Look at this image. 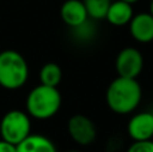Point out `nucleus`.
<instances>
[{"mask_svg": "<svg viewBox=\"0 0 153 152\" xmlns=\"http://www.w3.org/2000/svg\"><path fill=\"white\" fill-rule=\"evenodd\" d=\"M143 88L137 78L117 77L109 83L105 93L106 105L117 115H130L138 108Z\"/></svg>", "mask_w": 153, "mask_h": 152, "instance_id": "f257e3e1", "label": "nucleus"}, {"mask_svg": "<svg viewBox=\"0 0 153 152\" xmlns=\"http://www.w3.org/2000/svg\"><path fill=\"white\" fill-rule=\"evenodd\" d=\"M62 96L58 88L38 85L28 93L26 98V112L36 120H48L59 112Z\"/></svg>", "mask_w": 153, "mask_h": 152, "instance_id": "f03ea898", "label": "nucleus"}, {"mask_svg": "<svg viewBox=\"0 0 153 152\" xmlns=\"http://www.w3.org/2000/svg\"><path fill=\"white\" fill-rule=\"evenodd\" d=\"M28 63L20 53L4 50L0 53V86L7 90H18L28 80Z\"/></svg>", "mask_w": 153, "mask_h": 152, "instance_id": "7ed1b4c3", "label": "nucleus"}, {"mask_svg": "<svg viewBox=\"0 0 153 152\" xmlns=\"http://www.w3.org/2000/svg\"><path fill=\"white\" fill-rule=\"evenodd\" d=\"M31 135V117L27 112L13 109L7 112L0 121V136L3 140L18 145Z\"/></svg>", "mask_w": 153, "mask_h": 152, "instance_id": "20e7f679", "label": "nucleus"}, {"mask_svg": "<svg viewBox=\"0 0 153 152\" xmlns=\"http://www.w3.org/2000/svg\"><path fill=\"white\" fill-rule=\"evenodd\" d=\"M67 132L73 142L86 147L94 143L97 137V127L94 121L85 115H74L67 121Z\"/></svg>", "mask_w": 153, "mask_h": 152, "instance_id": "39448f33", "label": "nucleus"}, {"mask_svg": "<svg viewBox=\"0 0 153 152\" xmlns=\"http://www.w3.org/2000/svg\"><path fill=\"white\" fill-rule=\"evenodd\" d=\"M144 69V57L136 47H125L116 57V70L120 77L137 78Z\"/></svg>", "mask_w": 153, "mask_h": 152, "instance_id": "423d86ee", "label": "nucleus"}, {"mask_svg": "<svg viewBox=\"0 0 153 152\" xmlns=\"http://www.w3.org/2000/svg\"><path fill=\"white\" fill-rule=\"evenodd\" d=\"M126 132L133 142L153 139V112L144 110L134 113L128 121Z\"/></svg>", "mask_w": 153, "mask_h": 152, "instance_id": "0eeeda50", "label": "nucleus"}, {"mask_svg": "<svg viewBox=\"0 0 153 152\" xmlns=\"http://www.w3.org/2000/svg\"><path fill=\"white\" fill-rule=\"evenodd\" d=\"M128 27L136 42L151 43L153 40V16L149 12L134 13Z\"/></svg>", "mask_w": 153, "mask_h": 152, "instance_id": "6e6552de", "label": "nucleus"}, {"mask_svg": "<svg viewBox=\"0 0 153 152\" xmlns=\"http://www.w3.org/2000/svg\"><path fill=\"white\" fill-rule=\"evenodd\" d=\"M61 18L67 27L74 28L86 22L89 15L82 0H66L61 7Z\"/></svg>", "mask_w": 153, "mask_h": 152, "instance_id": "1a4fd4ad", "label": "nucleus"}, {"mask_svg": "<svg viewBox=\"0 0 153 152\" xmlns=\"http://www.w3.org/2000/svg\"><path fill=\"white\" fill-rule=\"evenodd\" d=\"M133 15H134L133 4H129V3L122 1V0H114V1H111L110 7L106 12L105 19L111 26L124 27L130 23Z\"/></svg>", "mask_w": 153, "mask_h": 152, "instance_id": "9d476101", "label": "nucleus"}, {"mask_svg": "<svg viewBox=\"0 0 153 152\" xmlns=\"http://www.w3.org/2000/svg\"><path fill=\"white\" fill-rule=\"evenodd\" d=\"M16 152H58L53 140L43 135H28L16 145Z\"/></svg>", "mask_w": 153, "mask_h": 152, "instance_id": "9b49d317", "label": "nucleus"}, {"mask_svg": "<svg viewBox=\"0 0 153 152\" xmlns=\"http://www.w3.org/2000/svg\"><path fill=\"white\" fill-rule=\"evenodd\" d=\"M62 77H63L62 69L58 63H55V62L45 63L39 72V81L42 85L58 88V85L62 81Z\"/></svg>", "mask_w": 153, "mask_h": 152, "instance_id": "f8f14e48", "label": "nucleus"}, {"mask_svg": "<svg viewBox=\"0 0 153 152\" xmlns=\"http://www.w3.org/2000/svg\"><path fill=\"white\" fill-rule=\"evenodd\" d=\"M86 7L87 15L93 20L105 19L106 12L111 4V0H82Z\"/></svg>", "mask_w": 153, "mask_h": 152, "instance_id": "ddd939ff", "label": "nucleus"}, {"mask_svg": "<svg viewBox=\"0 0 153 152\" xmlns=\"http://www.w3.org/2000/svg\"><path fill=\"white\" fill-rule=\"evenodd\" d=\"M73 35L78 42H91L95 37H97V26L94 24L93 19H87L86 22H83L82 24L71 28Z\"/></svg>", "mask_w": 153, "mask_h": 152, "instance_id": "4468645a", "label": "nucleus"}, {"mask_svg": "<svg viewBox=\"0 0 153 152\" xmlns=\"http://www.w3.org/2000/svg\"><path fill=\"white\" fill-rule=\"evenodd\" d=\"M126 152H153V139L133 142L126 150Z\"/></svg>", "mask_w": 153, "mask_h": 152, "instance_id": "2eb2a0df", "label": "nucleus"}, {"mask_svg": "<svg viewBox=\"0 0 153 152\" xmlns=\"http://www.w3.org/2000/svg\"><path fill=\"white\" fill-rule=\"evenodd\" d=\"M0 152H16V145L1 139L0 140Z\"/></svg>", "mask_w": 153, "mask_h": 152, "instance_id": "dca6fc26", "label": "nucleus"}, {"mask_svg": "<svg viewBox=\"0 0 153 152\" xmlns=\"http://www.w3.org/2000/svg\"><path fill=\"white\" fill-rule=\"evenodd\" d=\"M148 12L153 16V0H151V4H149V11H148Z\"/></svg>", "mask_w": 153, "mask_h": 152, "instance_id": "f3484780", "label": "nucleus"}, {"mask_svg": "<svg viewBox=\"0 0 153 152\" xmlns=\"http://www.w3.org/2000/svg\"><path fill=\"white\" fill-rule=\"evenodd\" d=\"M122 1H126V3H129V4H134V3H137L138 0H122Z\"/></svg>", "mask_w": 153, "mask_h": 152, "instance_id": "a211bd4d", "label": "nucleus"}, {"mask_svg": "<svg viewBox=\"0 0 153 152\" xmlns=\"http://www.w3.org/2000/svg\"><path fill=\"white\" fill-rule=\"evenodd\" d=\"M69 152H79V151H69Z\"/></svg>", "mask_w": 153, "mask_h": 152, "instance_id": "6ab92c4d", "label": "nucleus"}]
</instances>
